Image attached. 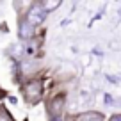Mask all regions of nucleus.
<instances>
[{"mask_svg": "<svg viewBox=\"0 0 121 121\" xmlns=\"http://www.w3.org/2000/svg\"><path fill=\"white\" fill-rule=\"evenodd\" d=\"M105 116L102 112H96V110H89V112H80L77 116L71 117V121H103Z\"/></svg>", "mask_w": 121, "mask_h": 121, "instance_id": "4", "label": "nucleus"}, {"mask_svg": "<svg viewBox=\"0 0 121 121\" xmlns=\"http://www.w3.org/2000/svg\"><path fill=\"white\" fill-rule=\"evenodd\" d=\"M18 32H20V38L22 39H30L32 36H34V32H36V27L25 18V20L20 22V30Z\"/></svg>", "mask_w": 121, "mask_h": 121, "instance_id": "5", "label": "nucleus"}, {"mask_svg": "<svg viewBox=\"0 0 121 121\" xmlns=\"http://www.w3.org/2000/svg\"><path fill=\"white\" fill-rule=\"evenodd\" d=\"M53 121H60V119H59V117H55V119H53Z\"/></svg>", "mask_w": 121, "mask_h": 121, "instance_id": "10", "label": "nucleus"}, {"mask_svg": "<svg viewBox=\"0 0 121 121\" xmlns=\"http://www.w3.org/2000/svg\"><path fill=\"white\" fill-rule=\"evenodd\" d=\"M41 93H43V86H41L39 80H30V82H27L23 86V95H25L27 102H30V103L39 102Z\"/></svg>", "mask_w": 121, "mask_h": 121, "instance_id": "1", "label": "nucleus"}, {"mask_svg": "<svg viewBox=\"0 0 121 121\" xmlns=\"http://www.w3.org/2000/svg\"><path fill=\"white\" fill-rule=\"evenodd\" d=\"M62 109H64V98L62 96H55L53 100L48 102V112H50V116H53V119L60 116Z\"/></svg>", "mask_w": 121, "mask_h": 121, "instance_id": "3", "label": "nucleus"}, {"mask_svg": "<svg viewBox=\"0 0 121 121\" xmlns=\"http://www.w3.org/2000/svg\"><path fill=\"white\" fill-rule=\"evenodd\" d=\"M0 121H14V119H13V116L4 109V107H0Z\"/></svg>", "mask_w": 121, "mask_h": 121, "instance_id": "7", "label": "nucleus"}, {"mask_svg": "<svg viewBox=\"0 0 121 121\" xmlns=\"http://www.w3.org/2000/svg\"><path fill=\"white\" fill-rule=\"evenodd\" d=\"M23 73H32L36 71V64H30V62H23Z\"/></svg>", "mask_w": 121, "mask_h": 121, "instance_id": "8", "label": "nucleus"}, {"mask_svg": "<svg viewBox=\"0 0 121 121\" xmlns=\"http://www.w3.org/2000/svg\"><path fill=\"white\" fill-rule=\"evenodd\" d=\"M109 121H121V114H114V116H110Z\"/></svg>", "mask_w": 121, "mask_h": 121, "instance_id": "9", "label": "nucleus"}, {"mask_svg": "<svg viewBox=\"0 0 121 121\" xmlns=\"http://www.w3.org/2000/svg\"><path fill=\"white\" fill-rule=\"evenodd\" d=\"M45 14H46V13H45V9H43L39 4H34L32 7H30V11L27 13V20H29V22L36 27V25H39V23L43 22Z\"/></svg>", "mask_w": 121, "mask_h": 121, "instance_id": "2", "label": "nucleus"}, {"mask_svg": "<svg viewBox=\"0 0 121 121\" xmlns=\"http://www.w3.org/2000/svg\"><path fill=\"white\" fill-rule=\"evenodd\" d=\"M59 4H60L59 0H55V2H39V5L45 9V13H48V11H52V9L59 7Z\"/></svg>", "mask_w": 121, "mask_h": 121, "instance_id": "6", "label": "nucleus"}]
</instances>
